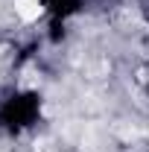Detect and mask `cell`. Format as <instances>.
I'll list each match as a JSON object with an SVG mask.
<instances>
[{"instance_id":"2","label":"cell","mask_w":149,"mask_h":152,"mask_svg":"<svg viewBox=\"0 0 149 152\" xmlns=\"http://www.w3.org/2000/svg\"><path fill=\"white\" fill-rule=\"evenodd\" d=\"M82 0H50V12H53V20H64L67 15L79 12Z\"/></svg>"},{"instance_id":"1","label":"cell","mask_w":149,"mask_h":152,"mask_svg":"<svg viewBox=\"0 0 149 152\" xmlns=\"http://www.w3.org/2000/svg\"><path fill=\"white\" fill-rule=\"evenodd\" d=\"M38 111H41L38 94H18V96H12V99L0 108V120L6 123V129L20 132V129H26V126L35 123Z\"/></svg>"}]
</instances>
